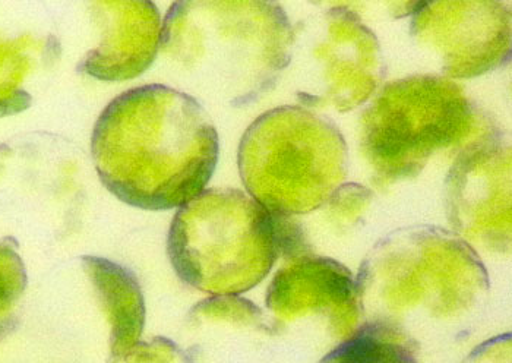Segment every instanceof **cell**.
<instances>
[{
  "instance_id": "7c38bea8",
  "label": "cell",
  "mask_w": 512,
  "mask_h": 363,
  "mask_svg": "<svg viewBox=\"0 0 512 363\" xmlns=\"http://www.w3.org/2000/svg\"><path fill=\"white\" fill-rule=\"evenodd\" d=\"M60 52L52 24L27 20V15L0 6V118L30 107V85L55 66Z\"/></svg>"
},
{
  "instance_id": "8fae6325",
  "label": "cell",
  "mask_w": 512,
  "mask_h": 363,
  "mask_svg": "<svg viewBox=\"0 0 512 363\" xmlns=\"http://www.w3.org/2000/svg\"><path fill=\"white\" fill-rule=\"evenodd\" d=\"M87 8L97 43L82 56L78 71L106 82L144 74L160 50L163 22L157 6L150 0H94Z\"/></svg>"
},
{
  "instance_id": "6da1fadb",
  "label": "cell",
  "mask_w": 512,
  "mask_h": 363,
  "mask_svg": "<svg viewBox=\"0 0 512 363\" xmlns=\"http://www.w3.org/2000/svg\"><path fill=\"white\" fill-rule=\"evenodd\" d=\"M356 287L363 323L409 349L417 362L472 339L491 298L476 249L429 224L379 239L360 264Z\"/></svg>"
},
{
  "instance_id": "8992f818",
  "label": "cell",
  "mask_w": 512,
  "mask_h": 363,
  "mask_svg": "<svg viewBox=\"0 0 512 363\" xmlns=\"http://www.w3.org/2000/svg\"><path fill=\"white\" fill-rule=\"evenodd\" d=\"M167 254L179 279L210 295H240L276 264L273 216L239 189H207L173 217Z\"/></svg>"
},
{
  "instance_id": "7a4b0ae2",
  "label": "cell",
  "mask_w": 512,
  "mask_h": 363,
  "mask_svg": "<svg viewBox=\"0 0 512 363\" xmlns=\"http://www.w3.org/2000/svg\"><path fill=\"white\" fill-rule=\"evenodd\" d=\"M216 126L197 97L164 84L131 88L107 104L91 137L101 183L148 211L180 208L213 178Z\"/></svg>"
},
{
  "instance_id": "30bf717a",
  "label": "cell",
  "mask_w": 512,
  "mask_h": 363,
  "mask_svg": "<svg viewBox=\"0 0 512 363\" xmlns=\"http://www.w3.org/2000/svg\"><path fill=\"white\" fill-rule=\"evenodd\" d=\"M448 223L464 241L488 252L511 245V147L488 132L464 147L445 179Z\"/></svg>"
},
{
  "instance_id": "5bb4252c",
  "label": "cell",
  "mask_w": 512,
  "mask_h": 363,
  "mask_svg": "<svg viewBox=\"0 0 512 363\" xmlns=\"http://www.w3.org/2000/svg\"><path fill=\"white\" fill-rule=\"evenodd\" d=\"M322 363H416V356L372 325L363 323L355 333L322 356Z\"/></svg>"
},
{
  "instance_id": "4fadbf2b",
  "label": "cell",
  "mask_w": 512,
  "mask_h": 363,
  "mask_svg": "<svg viewBox=\"0 0 512 363\" xmlns=\"http://www.w3.org/2000/svg\"><path fill=\"white\" fill-rule=\"evenodd\" d=\"M82 268L96 287L110 325V353L118 362L141 340L145 325V301L132 271L107 258L82 257Z\"/></svg>"
},
{
  "instance_id": "52a82bcc",
  "label": "cell",
  "mask_w": 512,
  "mask_h": 363,
  "mask_svg": "<svg viewBox=\"0 0 512 363\" xmlns=\"http://www.w3.org/2000/svg\"><path fill=\"white\" fill-rule=\"evenodd\" d=\"M289 66L303 107L340 113L368 103L387 72L374 31L343 5L296 25Z\"/></svg>"
},
{
  "instance_id": "277c9868",
  "label": "cell",
  "mask_w": 512,
  "mask_h": 363,
  "mask_svg": "<svg viewBox=\"0 0 512 363\" xmlns=\"http://www.w3.org/2000/svg\"><path fill=\"white\" fill-rule=\"evenodd\" d=\"M246 191L273 217L314 213L346 182L349 148L331 119L303 106L262 113L237 153Z\"/></svg>"
},
{
  "instance_id": "ba28073f",
  "label": "cell",
  "mask_w": 512,
  "mask_h": 363,
  "mask_svg": "<svg viewBox=\"0 0 512 363\" xmlns=\"http://www.w3.org/2000/svg\"><path fill=\"white\" fill-rule=\"evenodd\" d=\"M284 261L265 299L271 320L280 337H297L327 355L360 325L355 277L346 265L314 252Z\"/></svg>"
},
{
  "instance_id": "9c48e42d",
  "label": "cell",
  "mask_w": 512,
  "mask_h": 363,
  "mask_svg": "<svg viewBox=\"0 0 512 363\" xmlns=\"http://www.w3.org/2000/svg\"><path fill=\"white\" fill-rule=\"evenodd\" d=\"M410 36L442 77H482L510 62V8L495 0H420Z\"/></svg>"
},
{
  "instance_id": "3957f363",
  "label": "cell",
  "mask_w": 512,
  "mask_h": 363,
  "mask_svg": "<svg viewBox=\"0 0 512 363\" xmlns=\"http://www.w3.org/2000/svg\"><path fill=\"white\" fill-rule=\"evenodd\" d=\"M293 43L295 27L270 0H179L161 25V53L180 80L235 109L277 87Z\"/></svg>"
},
{
  "instance_id": "9a60e30c",
  "label": "cell",
  "mask_w": 512,
  "mask_h": 363,
  "mask_svg": "<svg viewBox=\"0 0 512 363\" xmlns=\"http://www.w3.org/2000/svg\"><path fill=\"white\" fill-rule=\"evenodd\" d=\"M27 286V273L20 255L0 241V336L11 327L15 311Z\"/></svg>"
},
{
  "instance_id": "2e32d148",
  "label": "cell",
  "mask_w": 512,
  "mask_h": 363,
  "mask_svg": "<svg viewBox=\"0 0 512 363\" xmlns=\"http://www.w3.org/2000/svg\"><path fill=\"white\" fill-rule=\"evenodd\" d=\"M118 362H191L188 352L183 353L178 344L164 337H156L151 342H138L122 356Z\"/></svg>"
},
{
  "instance_id": "5b68a950",
  "label": "cell",
  "mask_w": 512,
  "mask_h": 363,
  "mask_svg": "<svg viewBox=\"0 0 512 363\" xmlns=\"http://www.w3.org/2000/svg\"><path fill=\"white\" fill-rule=\"evenodd\" d=\"M482 118L460 84L417 74L385 84L359 122L360 153L379 185L416 178L441 151L479 140Z\"/></svg>"
}]
</instances>
